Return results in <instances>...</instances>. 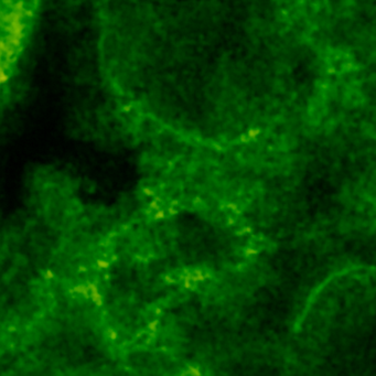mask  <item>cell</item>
<instances>
[{"label": "cell", "instance_id": "cell-1", "mask_svg": "<svg viewBox=\"0 0 376 376\" xmlns=\"http://www.w3.org/2000/svg\"><path fill=\"white\" fill-rule=\"evenodd\" d=\"M286 374L376 375V261L335 264L314 282L289 331Z\"/></svg>", "mask_w": 376, "mask_h": 376}]
</instances>
